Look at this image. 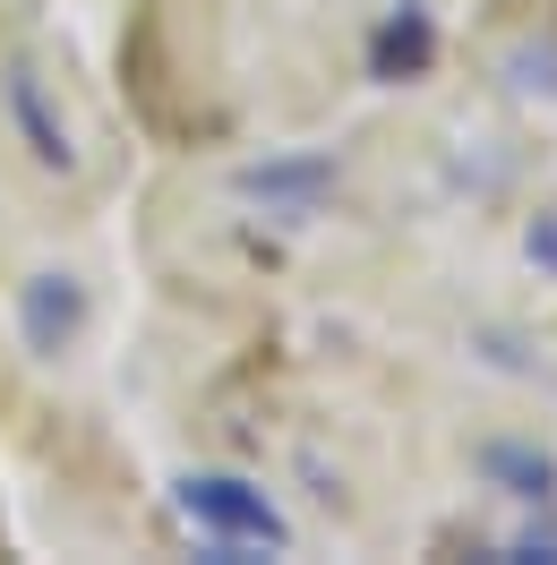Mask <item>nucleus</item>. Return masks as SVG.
<instances>
[{
	"mask_svg": "<svg viewBox=\"0 0 557 565\" xmlns=\"http://www.w3.org/2000/svg\"><path fill=\"white\" fill-rule=\"evenodd\" d=\"M395 61H403V70L429 61V18H420V9H403V18H386V26H378V77L395 70Z\"/></svg>",
	"mask_w": 557,
	"mask_h": 565,
	"instance_id": "obj_6",
	"label": "nucleus"
},
{
	"mask_svg": "<svg viewBox=\"0 0 557 565\" xmlns=\"http://www.w3.org/2000/svg\"><path fill=\"white\" fill-rule=\"evenodd\" d=\"M532 266H549V275H557V214L532 223Z\"/></svg>",
	"mask_w": 557,
	"mask_h": 565,
	"instance_id": "obj_7",
	"label": "nucleus"
},
{
	"mask_svg": "<svg viewBox=\"0 0 557 565\" xmlns=\"http://www.w3.org/2000/svg\"><path fill=\"white\" fill-rule=\"evenodd\" d=\"M241 198H266L275 214H292V223H309L317 206H326V189H335V154H292V163H249L241 180H232Z\"/></svg>",
	"mask_w": 557,
	"mask_h": 565,
	"instance_id": "obj_3",
	"label": "nucleus"
},
{
	"mask_svg": "<svg viewBox=\"0 0 557 565\" xmlns=\"http://www.w3.org/2000/svg\"><path fill=\"white\" fill-rule=\"evenodd\" d=\"M180 514L198 531H214V557L241 565L249 548H292V523L275 514V497L232 480V471H189L180 480Z\"/></svg>",
	"mask_w": 557,
	"mask_h": 565,
	"instance_id": "obj_1",
	"label": "nucleus"
},
{
	"mask_svg": "<svg viewBox=\"0 0 557 565\" xmlns=\"http://www.w3.org/2000/svg\"><path fill=\"white\" fill-rule=\"evenodd\" d=\"M0 104H9V120H18V138H27V154H35L43 172H70V163H77L70 120L52 111V95H43V77L27 70V61H9V77H0Z\"/></svg>",
	"mask_w": 557,
	"mask_h": 565,
	"instance_id": "obj_2",
	"label": "nucleus"
},
{
	"mask_svg": "<svg viewBox=\"0 0 557 565\" xmlns=\"http://www.w3.org/2000/svg\"><path fill=\"white\" fill-rule=\"evenodd\" d=\"M481 471H488L506 497H523V505H549V497H557V462L540 455V446H523V437H506V446H481Z\"/></svg>",
	"mask_w": 557,
	"mask_h": 565,
	"instance_id": "obj_5",
	"label": "nucleus"
},
{
	"mask_svg": "<svg viewBox=\"0 0 557 565\" xmlns=\"http://www.w3.org/2000/svg\"><path fill=\"white\" fill-rule=\"evenodd\" d=\"M18 326H27L35 352H70L77 326H86V291H77V275H35L27 291H18Z\"/></svg>",
	"mask_w": 557,
	"mask_h": 565,
	"instance_id": "obj_4",
	"label": "nucleus"
}]
</instances>
